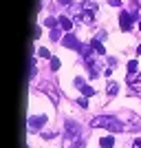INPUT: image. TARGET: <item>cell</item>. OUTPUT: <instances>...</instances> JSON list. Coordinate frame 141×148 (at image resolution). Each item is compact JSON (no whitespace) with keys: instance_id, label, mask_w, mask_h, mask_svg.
Here are the masks:
<instances>
[{"instance_id":"obj_1","label":"cell","mask_w":141,"mask_h":148,"mask_svg":"<svg viewBox=\"0 0 141 148\" xmlns=\"http://www.w3.org/2000/svg\"><path fill=\"white\" fill-rule=\"evenodd\" d=\"M93 126H97V128H99V126H106V128H115L117 130V133H119V130H123V124L121 122H117V119L115 117H110V115H101V117H95V119H93Z\"/></svg>"},{"instance_id":"obj_2","label":"cell","mask_w":141,"mask_h":148,"mask_svg":"<svg viewBox=\"0 0 141 148\" xmlns=\"http://www.w3.org/2000/svg\"><path fill=\"white\" fill-rule=\"evenodd\" d=\"M44 122H46L44 115H31V117H29V128L37 130V128H42V126H44Z\"/></svg>"},{"instance_id":"obj_3","label":"cell","mask_w":141,"mask_h":148,"mask_svg":"<svg viewBox=\"0 0 141 148\" xmlns=\"http://www.w3.org/2000/svg\"><path fill=\"white\" fill-rule=\"evenodd\" d=\"M119 22H121V31H130V27H132V16H130L128 11H121Z\"/></svg>"},{"instance_id":"obj_4","label":"cell","mask_w":141,"mask_h":148,"mask_svg":"<svg viewBox=\"0 0 141 148\" xmlns=\"http://www.w3.org/2000/svg\"><path fill=\"white\" fill-rule=\"evenodd\" d=\"M62 44H64V47H68V49H80V47H82V44L77 42V38H75V36H71V33H68V36H64Z\"/></svg>"},{"instance_id":"obj_5","label":"cell","mask_w":141,"mask_h":148,"mask_svg":"<svg viewBox=\"0 0 141 148\" xmlns=\"http://www.w3.org/2000/svg\"><path fill=\"white\" fill-rule=\"evenodd\" d=\"M57 20H60V25H62V29H64V31H71V29H73V22H71L66 16H60Z\"/></svg>"},{"instance_id":"obj_6","label":"cell","mask_w":141,"mask_h":148,"mask_svg":"<svg viewBox=\"0 0 141 148\" xmlns=\"http://www.w3.org/2000/svg\"><path fill=\"white\" fill-rule=\"evenodd\" d=\"M91 49H93V51H97L99 56H104V53H106L104 44H101V42H97V40H93V42H91Z\"/></svg>"},{"instance_id":"obj_7","label":"cell","mask_w":141,"mask_h":148,"mask_svg":"<svg viewBox=\"0 0 141 148\" xmlns=\"http://www.w3.org/2000/svg\"><path fill=\"white\" fill-rule=\"evenodd\" d=\"M99 146L101 148H112L115 146V139H112V137H101V139H99Z\"/></svg>"},{"instance_id":"obj_8","label":"cell","mask_w":141,"mask_h":148,"mask_svg":"<svg viewBox=\"0 0 141 148\" xmlns=\"http://www.w3.org/2000/svg\"><path fill=\"white\" fill-rule=\"evenodd\" d=\"M80 91L84 93V97H93V95H95V88H93V86H82Z\"/></svg>"},{"instance_id":"obj_9","label":"cell","mask_w":141,"mask_h":148,"mask_svg":"<svg viewBox=\"0 0 141 148\" xmlns=\"http://www.w3.org/2000/svg\"><path fill=\"white\" fill-rule=\"evenodd\" d=\"M137 69H139L137 60H130V62H128V73H130V75H132V73H137Z\"/></svg>"},{"instance_id":"obj_10","label":"cell","mask_w":141,"mask_h":148,"mask_svg":"<svg viewBox=\"0 0 141 148\" xmlns=\"http://www.w3.org/2000/svg\"><path fill=\"white\" fill-rule=\"evenodd\" d=\"M119 86H117V82H108V95H117Z\"/></svg>"},{"instance_id":"obj_11","label":"cell","mask_w":141,"mask_h":148,"mask_svg":"<svg viewBox=\"0 0 141 148\" xmlns=\"http://www.w3.org/2000/svg\"><path fill=\"white\" fill-rule=\"evenodd\" d=\"M51 69H53V71L60 69V58H51Z\"/></svg>"},{"instance_id":"obj_12","label":"cell","mask_w":141,"mask_h":148,"mask_svg":"<svg viewBox=\"0 0 141 148\" xmlns=\"http://www.w3.org/2000/svg\"><path fill=\"white\" fill-rule=\"evenodd\" d=\"M57 38H60V31L53 29V31H51V40H57Z\"/></svg>"},{"instance_id":"obj_13","label":"cell","mask_w":141,"mask_h":148,"mask_svg":"<svg viewBox=\"0 0 141 148\" xmlns=\"http://www.w3.org/2000/svg\"><path fill=\"white\" fill-rule=\"evenodd\" d=\"M37 56H40V58H49V51H46V49H40V51H37Z\"/></svg>"},{"instance_id":"obj_14","label":"cell","mask_w":141,"mask_h":148,"mask_svg":"<svg viewBox=\"0 0 141 148\" xmlns=\"http://www.w3.org/2000/svg\"><path fill=\"white\" fill-rule=\"evenodd\" d=\"M135 148H141V139H137V142H135Z\"/></svg>"},{"instance_id":"obj_15","label":"cell","mask_w":141,"mask_h":148,"mask_svg":"<svg viewBox=\"0 0 141 148\" xmlns=\"http://www.w3.org/2000/svg\"><path fill=\"white\" fill-rule=\"evenodd\" d=\"M137 51H139V53H141V44H139V49H137Z\"/></svg>"},{"instance_id":"obj_16","label":"cell","mask_w":141,"mask_h":148,"mask_svg":"<svg viewBox=\"0 0 141 148\" xmlns=\"http://www.w3.org/2000/svg\"><path fill=\"white\" fill-rule=\"evenodd\" d=\"M139 29H141V25H139Z\"/></svg>"}]
</instances>
